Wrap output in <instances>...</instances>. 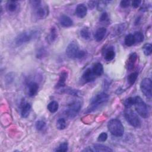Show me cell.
Returning a JSON list of instances; mask_svg holds the SVG:
<instances>
[{"mask_svg":"<svg viewBox=\"0 0 152 152\" xmlns=\"http://www.w3.org/2000/svg\"><path fill=\"white\" fill-rule=\"evenodd\" d=\"M31 111V105L29 103L23 102L21 105V115L23 118H27Z\"/></svg>","mask_w":152,"mask_h":152,"instance_id":"obj_15","label":"cell"},{"mask_svg":"<svg viewBox=\"0 0 152 152\" xmlns=\"http://www.w3.org/2000/svg\"><path fill=\"white\" fill-rule=\"evenodd\" d=\"M97 3L96 1H89V8L92 9L94 7H95V4Z\"/></svg>","mask_w":152,"mask_h":152,"instance_id":"obj_43","label":"cell"},{"mask_svg":"<svg viewBox=\"0 0 152 152\" xmlns=\"http://www.w3.org/2000/svg\"><path fill=\"white\" fill-rule=\"evenodd\" d=\"M115 56V52L112 48H109L105 51L104 58L106 61H111L113 60Z\"/></svg>","mask_w":152,"mask_h":152,"instance_id":"obj_19","label":"cell"},{"mask_svg":"<svg viewBox=\"0 0 152 152\" xmlns=\"http://www.w3.org/2000/svg\"><path fill=\"white\" fill-rule=\"evenodd\" d=\"M141 3H142V1H141L140 0H135V1H133L132 5L134 8H137L140 6V5L141 4Z\"/></svg>","mask_w":152,"mask_h":152,"instance_id":"obj_42","label":"cell"},{"mask_svg":"<svg viewBox=\"0 0 152 152\" xmlns=\"http://www.w3.org/2000/svg\"><path fill=\"white\" fill-rule=\"evenodd\" d=\"M136 42L140 43L144 40V35L141 31H136L133 35Z\"/></svg>","mask_w":152,"mask_h":152,"instance_id":"obj_28","label":"cell"},{"mask_svg":"<svg viewBox=\"0 0 152 152\" xmlns=\"http://www.w3.org/2000/svg\"><path fill=\"white\" fill-rule=\"evenodd\" d=\"M67 127V123L63 118H59L57 121V128L60 130H63Z\"/></svg>","mask_w":152,"mask_h":152,"instance_id":"obj_24","label":"cell"},{"mask_svg":"<svg viewBox=\"0 0 152 152\" xmlns=\"http://www.w3.org/2000/svg\"><path fill=\"white\" fill-rule=\"evenodd\" d=\"M80 35L84 39L88 40L90 38L91 34H90V31L89 30V29L85 27V28H83L81 30Z\"/></svg>","mask_w":152,"mask_h":152,"instance_id":"obj_25","label":"cell"},{"mask_svg":"<svg viewBox=\"0 0 152 152\" xmlns=\"http://www.w3.org/2000/svg\"><path fill=\"white\" fill-rule=\"evenodd\" d=\"M83 151H93V150H92L91 149H84Z\"/></svg>","mask_w":152,"mask_h":152,"instance_id":"obj_44","label":"cell"},{"mask_svg":"<svg viewBox=\"0 0 152 152\" xmlns=\"http://www.w3.org/2000/svg\"><path fill=\"white\" fill-rule=\"evenodd\" d=\"M46 51L44 49H41L38 52V55H37V58H43L45 56V53H46Z\"/></svg>","mask_w":152,"mask_h":152,"instance_id":"obj_39","label":"cell"},{"mask_svg":"<svg viewBox=\"0 0 152 152\" xmlns=\"http://www.w3.org/2000/svg\"><path fill=\"white\" fill-rule=\"evenodd\" d=\"M138 77V73L136 72L132 73L128 76V81L130 85L134 84Z\"/></svg>","mask_w":152,"mask_h":152,"instance_id":"obj_26","label":"cell"},{"mask_svg":"<svg viewBox=\"0 0 152 152\" xmlns=\"http://www.w3.org/2000/svg\"><path fill=\"white\" fill-rule=\"evenodd\" d=\"M17 8V3L16 1H10L7 4V9L10 12H14Z\"/></svg>","mask_w":152,"mask_h":152,"instance_id":"obj_23","label":"cell"},{"mask_svg":"<svg viewBox=\"0 0 152 152\" xmlns=\"http://www.w3.org/2000/svg\"><path fill=\"white\" fill-rule=\"evenodd\" d=\"M107 128L110 132L115 137H122L124 133V127L120 120L112 119L107 124Z\"/></svg>","mask_w":152,"mask_h":152,"instance_id":"obj_3","label":"cell"},{"mask_svg":"<svg viewBox=\"0 0 152 152\" xmlns=\"http://www.w3.org/2000/svg\"><path fill=\"white\" fill-rule=\"evenodd\" d=\"M39 34L38 30H29L25 31L19 34L15 39V43L17 46L22 45L24 43L36 38Z\"/></svg>","mask_w":152,"mask_h":152,"instance_id":"obj_2","label":"cell"},{"mask_svg":"<svg viewBox=\"0 0 152 152\" xmlns=\"http://www.w3.org/2000/svg\"><path fill=\"white\" fill-rule=\"evenodd\" d=\"M86 52L84 51H83V50H80L78 54H77V58H78V59H81L82 58H83L84 57H85L86 55Z\"/></svg>","mask_w":152,"mask_h":152,"instance_id":"obj_41","label":"cell"},{"mask_svg":"<svg viewBox=\"0 0 152 152\" xmlns=\"http://www.w3.org/2000/svg\"><path fill=\"white\" fill-rule=\"evenodd\" d=\"M124 43H125V45L127 47H131L133 45H134L136 41H135L134 35L132 34H129L127 35L125 38Z\"/></svg>","mask_w":152,"mask_h":152,"instance_id":"obj_22","label":"cell"},{"mask_svg":"<svg viewBox=\"0 0 152 152\" xmlns=\"http://www.w3.org/2000/svg\"><path fill=\"white\" fill-rule=\"evenodd\" d=\"M68 146L67 142H63L58 146V148L55 150L57 151H68Z\"/></svg>","mask_w":152,"mask_h":152,"instance_id":"obj_32","label":"cell"},{"mask_svg":"<svg viewBox=\"0 0 152 152\" xmlns=\"http://www.w3.org/2000/svg\"><path fill=\"white\" fill-rule=\"evenodd\" d=\"M129 4L130 1H128V0H123L120 3V6L123 8L128 7L129 6Z\"/></svg>","mask_w":152,"mask_h":152,"instance_id":"obj_37","label":"cell"},{"mask_svg":"<svg viewBox=\"0 0 152 152\" xmlns=\"http://www.w3.org/2000/svg\"><path fill=\"white\" fill-rule=\"evenodd\" d=\"M108 3V1H100L98 3V4H97V9L99 10H102L103 8H104V7L106 5V3Z\"/></svg>","mask_w":152,"mask_h":152,"instance_id":"obj_38","label":"cell"},{"mask_svg":"<svg viewBox=\"0 0 152 152\" xmlns=\"http://www.w3.org/2000/svg\"><path fill=\"white\" fill-rule=\"evenodd\" d=\"M106 29L105 27H100L97 29L94 34V39L97 42H101L105 36L106 34Z\"/></svg>","mask_w":152,"mask_h":152,"instance_id":"obj_17","label":"cell"},{"mask_svg":"<svg viewBox=\"0 0 152 152\" xmlns=\"http://www.w3.org/2000/svg\"><path fill=\"white\" fill-rule=\"evenodd\" d=\"M81 106L82 103L80 101H73L68 105L67 110L65 111V114L69 118H74L79 113L81 108Z\"/></svg>","mask_w":152,"mask_h":152,"instance_id":"obj_5","label":"cell"},{"mask_svg":"<svg viewBox=\"0 0 152 152\" xmlns=\"http://www.w3.org/2000/svg\"><path fill=\"white\" fill-rule=\"evenodd\" d=\"M108 99H109V96L106 93L102 92L96 94L91 100L90 105L86 111V113H90L96 111L101 106L103 105V104L107 102Z\"/></svg>","mask_w":152,"mask_h":152,"instance_id":"obj_1","label":"cell"},{"mask_svg":"<svg viewBox=\"0 0 152 152\" xmlns=\"http://www.w3.org/2000/svg\"><path fill=\"white\" fill-rule=\"evenodd\" d=\"M58 34H57V31L55 27H52L51 29L50 34H49V40L51 42H53L56 40L57 38Z\"/></svg>","mask_w":152,"mask_h":152,"instance_id":"obj_27","label":"cell"},{"mask_svg":"<svg viewBox=\"0 0 152 152\" xmlns=\"http://www.w3.org/2000/svg\"><path fill=\"white\" fill-rule=\"evenodd\" d=\"M93 148L96 151H105V152H109L112 151V150L105 145L101 144H96L93 146Z\"/></svg>","mask_w":152,"mask_h":152,"instance_id":"obj_20","label":"cell"},{"mask_svg":"<svg viewBox=\"0 0 152 152\" xmlns=\"http://www.w3.org/2000/svg\"><path fill=\"white\" fill-rule=\"evenodd\" d=\"M140 89L144 95L149 100L152 96V83L149 78H145L140 83Z\"/></svg>","mask_w":152,"mask_h":152,"instance_id":"obj_7","label":"cell"},{"mask_svg":"<svg viewBox=\"0 0 152 152\" xmlns=\"http://www.w3.org/2000/svg\"><path fill=\"white\" fill-rule=\"evenodd\" d=\"M79 51V47L77 43L75 41H73L67 47L66 55L69 58H76Z\"/></svg>","mask_w":152,"mask_h":152,"instance_id":"obj_8","label":"cell"},{"mask_svg":"<svg viewBox=\"0 0 152 152\" xmlns=\"http://www.w3.org/2000/svg\"><path fill=\"white\" fill-rule=\"evenodd\" d=\"M62 91L67 94L73 95V96H77L79 94V91L77 90H74L71 89H63Z\"/></svg>","mask_w":152,"mask_h":152,"instance_id":"obj_33","label":"cell"},{"mask_svg":"<svg viewBox=\"0 0 152 152\" xmlns=\"http://www.w3.org/2000/svg\"><path fill=\"white\" fill-rule=\"evenodd\" d=\"M46 128V123L44 121L40 120L36 123V128L38 131H42Z\"/></svg>","mask_w":152,"mask_h":152,"instance_id":"obj_31","label":"cell"},{"mask_svg":"<svg viewBox=\"0 0 152 152\" xmlns=\"http://www.w3.org/2000/svg\"><path fill=\"white\" fill-rule=\"evenodd\" d=\"M96 76L93 74V71L91 68H88L83 73L82 75L83 81L85 83H88L93 81L95 79Z\"/></svg>","mask_w":152,"mask_h":152,"instance_id":"obj_10","label":"cell"},{"mask_svg":"<svg viewBox=\"0 0 152 152\" xmlns=\"http://www.w3.org/2000/svg\"><path fill=\"white\" fill-rule=\"evenodd\" d=\"M14 80V74L13 73H8L6 75V82L8 84H10Z\"/></svg>","mask_w":152,"mask_h":152,"instance_id":"obj_36","label":"cell"},{"mask_svg":"<svg viewBox=\"0 0 152 152\" xmlns=\"http://www.w3.org/2000/svg\"><path fill=\"white\" fill-rule=\"evenodd\" d=\"M60 23L61 25L64 27H69L73 25V21L70 17L62 15L60 18Z\"/></svg>","mask_w":152,"mask_h":152,"instance_id":"obj_14","label":"cell"},{"mask_svg":"<svg viewBox=\"0 0 152 152\" xmlns=\"http://www.w3.org/2000/svg\"><path fill=\"white\" fill-rule=\"evenodd\" d=\"M134 97H129L124 101V105L126 108H130L134 105Z\"/></svg>","mask_w":152,"mask_h":152,"instance_id":"obj_30","label":"cell"},{"mask_svg":"<svg viewBox=\"0 0 152 152\" xmlns=\"http://www.w3.org/2000/svg\"><path fill=\"white\" fill-rule=\"evenodd\" d=\"M137 60V55L135 52H133L129 55L128 61H127V68L129 70H131L134 67V65Z\"/></svg>","mask_w":152,"mask_h":152,"instance_id":"obj_16","label":"cell"},{"mask_svg":"<svg viewBox=\"0 0 152 152\" xmlns=\"http://www.w3.org/2000/svg\"><path fill=\"white\" fill-rule=\"evenodd\" d=\"M92 70L95 76H101L103 73V67L100 62L94 64Z\"/></svg>","mask_w":152,"mask_h":152,"instance_id":"obj_18","label":"cell"},{"mask_svg":"<svg viewBox=\"0 0 152 152\" xmlns=\"http://www.w3.org/2000/svg\"><path fill=\"white\" fill-rule=\"evenodd\" d=\"M87 13H88V8L87 7L83 4H79L75 9V14L77 15V16L79 18H83L84 17Z\"/></svg>","mask_w":152,"mask_h":152,"instance_id":"obj_13","label":"cell"},{"mask_svg":"<svg viewBox=\"0 0 152 152\" xmlns=\"http://www.w3.org/2000/svg\"><path fill=\"white\" fill-rule=\"evenodd\" d=\"M28 94L30 97L35 96L39 89V85L35 81H31L29 83L28 86Z\"/></svg>","mask_w":152,"mask_h":152,"instance_id":"obj_12","label":"cell"},{"mask_svg":"<svg viewBox=\"0 0 152 152\" xmlns=\"http://www.w3.org/2000/svg\"><path fill=\"white\" fill-rule=\"evenodd\" d=\"M124 117L127 121L131 126L135 128H139L141 122L138 116L129 108H127L124 111Z\"/></svg>","mask_w":152,"mask_h":152,"instance_id":"obj_6","label":"cell"},{"mask_svg":"<svg viewBox=\"0 0 152 152\" xmlns=\"http://www.w3.org/2000/svg\"><path fill=\"white\" fill-rule=\"evenodd\" d=\"M35 10V17L38 20H42L46 18L49 14L48 7L47 5L42 6V5L38 8L34 9Z\"/></svg>","mask_w":152,"mask_h":152,"instance_id":"obj_9","label":"cell"},{"mask_svg":"<svg viewBox=\"0 0 152 152\" xmlns=\"http://www.w3.org/2000/svg\"><path fill=\"white\" fill-rule=\"evenodd\" d=\"M107 138V134L106 133H102L98 137L97 140L99 142H105Z\"/></svg>","mask_w":152,"mask_h":152,"instance_id":"obj_35","label":"cell"},{"mask_svg":"<svg viewBox=\"0 0 152 152\" xmlns=\"http://www.w3.org/2000/svg\"><path fill=\"white\" fill-rule=\"evenodd\" d=\"M134 106L138 114L143 118H147L149 116V110L146 103L142 100L140 96L134 97Z\"/></svg>","mask_w":152,"mask_h":152,"instance_id":"obj_4","label":"cell"},{"mask_svg":"<svg viewBox=\"0 0 152 152\" xmlns=\"http://www.w3.org/2000/svg\"><path fill=\"white\" fill-rule=\"evenodd\" d=\"M107 19H108V15H107V13L104 12L101 16V17L99 18V21H101V22H103V21H105Z\"/></svg>","mask_w":152,"mask_h":152,"instance_id":"obj_40","label":"cell"},{"mask_svg":"<svg viewBox=\"0 0 152 152\" xmlns=\"http://www.w3.org/2000/svg\"><path fill=\"white\" fill-rule=\"evenodd\" d=\"M143 50L145 55L149 56L151 55L152 51V45L150 43H146L143 47Z\"/></svg>","mask_w":152,"mask_h":152,"instance_id":"obj_29","label":"cell"},{"mask_svg":"<svg viewBox=\"0 0 152 152\" xmlns=\"http://www.w3.org/2000/svg\"><path fill=\"white\" fill-rule=\"evenodd\" d=\"M58 107H59V105L58 103L56 101H52L47 106V108L48 111L51 112V113H55L58 110Z\"/></svg>","mask_w":152,"mask_h":152,"instance_id":"obj_21","label":"cell"},{"mask_svg":"<svg viewBox=\"0 0 152 152\" xmlns=\"http://www.w3.org/2000/svg\"><path fill=\"white\" fill-rule=\"evenodd\" d=\"M68 77V73L66 71H62L60 73L58 81L56 85V88L60 89L66 86V82Z\"/></svg>","mask_w":152,"mask_h":152,"instance_id":"obj_11","label":"cell"},{"mask_svg":"<svg viewBox=\"0 0 152 152\" xmlns=\"http://www.w3.org/2000/svg\"><path fill=\"white\" fill-rule=\"evenodd\" d=\"M29 3L33 9H35L38 8V7L41 5L42 4V2L39 1V0H32V1H30Z\"/></svg>","mask_w":152,"mask_h":152,"instance_id":"obj_34","label":"cell"}]
</instances>
